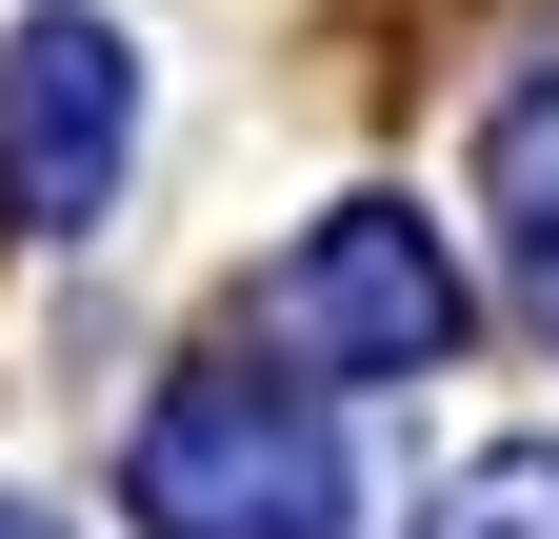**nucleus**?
<instances>
[{
    "label": "nucleus",
    "mask_w": 559,
    "mask_h": 539,
    "mask_svg": "<svg viewBox=\"0 0 559 539\" xmlns=\"http://www.w3.org/2000/svg\"><path fill=\"white\" fill-rule=\"evenodd\" d=\"M140 539H340V420L300 380H180L120 459Z\"/></svg>",
    "instance_id": "nucleus-1"
},
{
    "label": "nucleus",
    "mask_w": 559,
    "mask_h": 539,
    "mask_svg": "<svg viewBox=\"0 0 559 539\" xmlns=\"http://www.w3.org/2000/svg\"><path fill=\"white\" fill-rule=\"evenodd\" d=\"M260 360L280 380H419L460 340V260H440V220H400V200H340V220H300L260 260Z\"/></svg>",
    "instance_id": "nucleus-2"
},
{
    "label": "nucleus",
    "mask_w": 559,
    "mask_h": 539,
    "mask_svg": "<svg viewBox=\"0 0 559 539\" xmlns=\"http://www.w3.org/2000/svg\"><path fill=\"white\" fill-rule=\"evenodd\" d=\"M140 160V40L100 21V0H60V21L0 40V220L21 240H81L100 200Z\"/></svg>",
    "instance_id": "nucleus-3"
},
{
    "label": "nucleus",
    "mask_w": 559,
    "mask_h": 539,
    "mask_svg": "<svg viewBox=\"0 0 559 539\" xmlns=\"http://www.w3.org/2000/svg\"><path fill=\"white\" fill-rule=\"evenodd\" d=\"M479 180H500V260H520V320L559 340V81H520V100H500Z\"/></svg>",
    "instance_id": "nucleus-4"
},
{
    "label": "nucleus",
    "mask_w": 559,
    "mask_h": 539,
    "mask_svg": "<svg viewBox=\"0 0 559 539\" xmlns=\"http://www.w3.org/2000/svg\"><path fill=\"white\" fill-rule=\"evenodd\" d=\"M419 539H559V440H500V459H460Z\"/></svg>",
    "instance_id": "nucleus-5"
},
{
    "label": "nucleus",
    "mask_w": 559,
    "mask_h": 539,
    "mask_svg": "<svg viewBox=\"0 0 559 539\" xmlns=\"http://www.w3.org/2000/svg\"><path fill=\"white\" fill-rule=\"evenodd\" d=\"M0 539H60V519H21V500H0Z\"/></svg>",
    "instance_id": "nucleus-6"
}]
</instances>
